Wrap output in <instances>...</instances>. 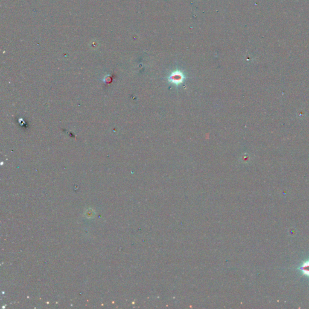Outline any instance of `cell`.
<instances>
[{
	"mask_svg": "<svg viewBox=\"0 0 309 309\" xmlns=\"http://www.w3.org/2000/svg\"><path fill=\"white\" fill-rule=\"evenodd\" d=\"M184 79V77L183 74L180 72L176 71L172 73L168 79L169 81H170L172 83L175 85H178L182 82Z\"/></svg>",
	"mask_w": 309,
	"mask_h": 309,
	"instance_id": "1",
	"label": "cell"
},
{
	"mask_svg": "<svg viewBox=\"0 0 309 309\" xmlns=\"http://www.w3.org/2000/svg\"><path fill=\"white\" fill-rule=\"evenodd\" d=\"M301 269L302 271L303 272V273L306 274V275H307V276H309V261L306 262V263H305L304 265H303L301 266Z\"/></svg>",
	"mask_w": 309,
	"mask_h": 309,
	"instance_id": "2",
	"label": "cell"
}]
</instances>
